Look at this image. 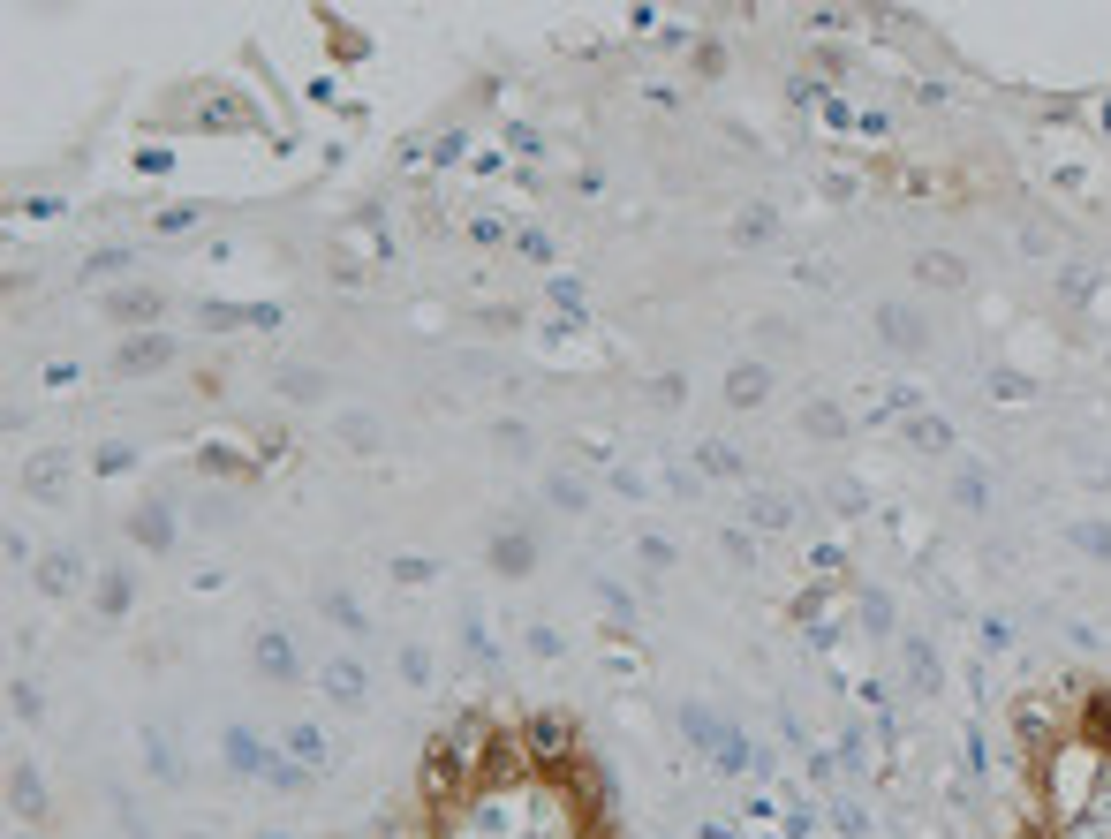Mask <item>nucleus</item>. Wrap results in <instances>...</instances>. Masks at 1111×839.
Segmentation results:
<instances>
[{
  "label": "nucleus",
  "instance_id": "f257e3e1",
  "mask_svg": "<svg viewBox=\"0 0 1111 839\" xmlns=\"http://www.w3.org/2000/svg\"><path fill=\"white\" fill-rule=\"evenodd\" d=\"M257 666H265V673H295V651H288V635H257Z\"/></svg>",
  "mask_w": 1111,
  "mask_h": 839
}]
</instances>
